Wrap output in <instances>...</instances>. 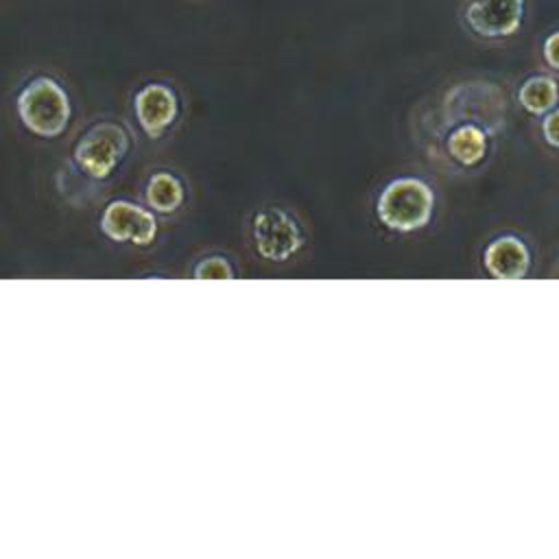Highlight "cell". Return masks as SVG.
Returning a JSON list of instances; mask_svg holds the SVG:
<instances>
[{"instance_id": "obj_6", "label": "cell", "mask_w": 559, "mask_h": 559, "mask_svg": "<svg viewBox=\"0 0 559 559\" xmlns=\"http://www.w3.org/2000/svg\"><path fill=\"white\" fill-rule=\"evenodd\" d=\"M103 234L114 242H133V245H151L157 234L155 216L127 199L109 201L100 216Z\"/></svg>"}, {"instance_id": "obj_9", "label": "cell", "mask_w": 559, "mask_h": 559, "mask_svg": "<svg viewBox=\"0 0 559 559\" xmlns=\"http://www.w3.org/2000/svg\"><path fill=\"white\" fill-rule=\"evenodd\" d=\"M186 201V188L173 173H155L146 183V203L159 214L177 212Z\"/></svg>"}, {"instance_id": "obj_1", "label": "cell", "mask_w": 559, "mask_h": 559, "mask_svg": "<svg viewBox=\"0 0 559 559\" xmlns=\"http://www.w3.org/2000/svg\"><path fill=\"white\" fill-rule=\"evenodd\" d=\"M20 122L39 138L61 135L72 118V100L66 85L50 74L31 76L15 98Z\"/></svg>"}, {"instance_id": "obj_2", "label": "cell", "mask_w": 559, "mask_h": 559, "mask_svg": "<svg viewBox=\"0 0 559 559\" xmlns=\"http://www.w3.org/2000/svg\"><path fill=\"white\" fill-rule=\"evenodd\" d=\"M131 148L129 131L116 120L94 122L74 146V162L90 179H107Z\"/></svg>"}, {"instance_id": "obj_10", "label": "cell", "mask_w": 559, "mask_h": 559, "mask_svg": "<svg viewBox=\"0 0 559 559\" xmlns=\"http://www.w3.org/2000/svg\"><path fill=\"white\" fill-rule=\"evenodd\" d=\"M518 100L520 105L528 111V114H535V116H542V114H548L557 100H559V85L552 76L548 74H535V76H528L522 85H520V92H518Z\"/></svg>"}, {"instance_id": "obj_14", "label": "cell", "mask_w": 559, "mask_h": 559, "mask_svg": "<svg viewBox=\"0 0 559 559\" xmlns=\"http://www.w3.org/2000/svg\"><path fill=\"white\" fill-rule=\"evenodd\" d=\"M542 131L548 144L559 148V109H552L546 114L544 122H542Z\"/></svg>"}, {"instance_id": "obj_8", "label": "cell", "mask_w": 559, "mask_h": 559, "mask_svg": "<svg viewBox=\"0 0 559 559\" xmlns=\"http://www.w3.org/2000/svg\"><path fill=\"white\" fill-rule=\"evenodd\" d=\"M485 264L498 280H520L528 271V251L518 238L504 236L489 245L485 251Z\"/></svg>"}, {"instance_id": "obj_3", "label": "cell", "mask_w": 559, "mask_h": 559, "mask_svg": "<svg viewBox=\"0 0 559 559\" xmlns=\"http://www.w3.org/2000/svg\"><path fill=\"white\" fill-rule=\"evenodd\" d=\"M432 212V192L419 179H395L378 199L380 221L395 231H413L428 223Z\"/></svg>"}, {"instance_id": "obj_7", "label": "cell", "mask_w": 559, "mask_h": 559, "mask_svg": "<svg viewBox=\"0 0 559 559\" xmlns=\"http://www.w3.org/2000/svg\"><path fill=\"white\" fill-rule=\"evenodd\" d=\"M133 114L151 138L166 133L179 116V96L166 81H148L133 94Z\"/></svg>"}, {"instance_id": "obj_5", "label": "cell", "mask_w": 559, "mask_h": 559, "mask_svg": "<svg viewBox=\"0 0 559 559\" xmlns=\"http://www.w3.org/2000/svg\"><path fill=\"white\" fill-rule=\"evenodd\" d=\"M459 17L478 39H507L522 28L526 0H463Z\"/></svg>"}, {"instance_id": "obj_13", "label": "cell", "mask_w": 559, "mask_h": 559, "mask_svg": "<svg viewBox=\"0 0 559 559\" xmlns=\"http://www.w3.org/2000/svg\"><path fill=\"white\" fill-rule=\"evenodd\" d=\"M542 57L544 61L552 68V70H559V26L552 28L544 41H542Z\"/></svg>"}, {"instance_id": "obj_11", "label": "cell", "mask_w": 559, "mask_h": 559, "mask_svg": "<svg viewBox=\"0 0 559 559\" xmlns=\"http://www.w3.org/2000/svg\"><path fill=\"white\" fill-rule=\"evenodd\" d=\"M448 148L456 162L472 166V164L480 162V157L485 155L487 135L476 124H463L456 131H452V135L448 140Z\"/></svg>"}, {"instance_id": "obj_4", "label": "cell", "mask_w": 559, "mask_h": 559, "mask_svg": "<svg viewBox=\"0 0 559 559\" xmlns=\"http://www.w3.org/2000/svg\"><path fill=\"white\" fill-rule=\"evenodd\" d=\"M251 240L260 258L269 262H286L304 245L299 221L284 207H260L251 218Z\"/></svg>"}, {"instance_id": "obj_12", "label": "cell", "mask_w": 559, "mask_h": 559, "mask_svg": "<svg viewBox=\"0 0 559 559\" xmlns=\"http://www.w3.org/2000/svg\"><path fill=\"white\" fill-rule=\"evenodd\" d=\"M234 273H236V271L231 269L229 260L223 258V255L203 258V260L194 266V271H192V275H194L197 280H229V277H234Z\"/></svg>"}]
</instances>
